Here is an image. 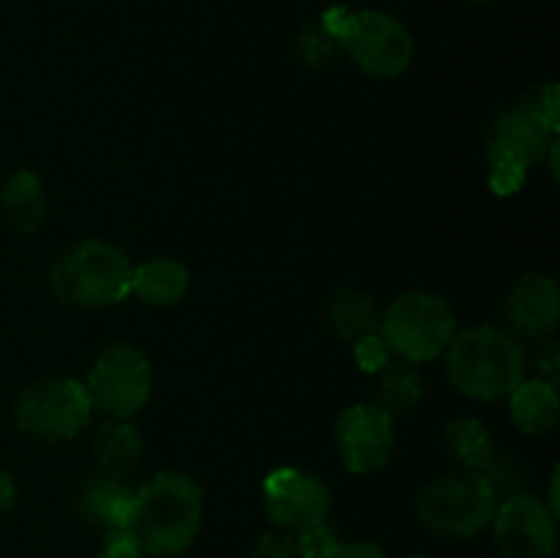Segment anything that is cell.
Returning <instances> with one entry per match:
<instances>
[{"label":"cell","instance_id":"6da1fadb","mask_svg":"<svg viewBox=\"0 0 560 558\" xmlns=\"http://www.w3.org/2000/svg\"><path fill=\"white\" fill-rule=\"evenodd\" d=\"M202 514V487L191 476L167 470L135 490L124 531L148 556H180L200 534Z\"/></svg>","mask_w":560,"mask_h":558},{"label":"cell","instance_id":"7a4b0ae2","mask_svg":"<svg viewBox=\"0 0 560 558\" xmlns=\"http://www.w3.org/2000/svg\"><path fill=\"white\" fill-rule=\"evenodd\" d=\"M525 348L506 328L481 326L463 328L454 334L446 348V375L459 394L479 403H492L512 394L528 375Z\"/></svg>","mask_w":560,"mask_h":558},{"label":"cell","instance_id":"3957f363","mask_svg":"<svg viewBox=\"0 0 560 558\" xmlns=\"http://www.w3.org/2000/svg\"><path fill=\"white\" fill-rule=\"evenodd\" d=\"M320 25L337 38L339 49L364 74L392 80L405 74L413 63V33L402 20L386 11H350L345 5H334L323 14Z\"/></svg>","mask_w":560,"mask_h":558},{"label":"cell","instance_id":"277c9868","mask_svg":"<svg viewBox=\"0 0 560 558\" xmlns=\"http://www.w3.org/2000/svg\"><path fill=\"white\" fill-rule=\"evenodd\" d=\"M131 268L120 246L88 239L69 246L49 268V288L58 301L80 310H102L131 295Z\"/></svg>","mask_w":560,"mask_h":558},{"label":"cell","instance_id":"5b68a950","mask_svg":"<svg viewBox=\"0 0 560 558\" xmlns=\"http://www.w3.org/2000/svg\"><path fill=\"white\" fill-rule=\"evenodd\" d=\"M457 332L452 304L427 290H408L397 295L381 315L377 328L392 356L410 364H427L446 353Z\"/></svg>","mask_w":560,"mask_h":558},{"label":"cell","instance_id":"8992f818","mask_svg":"<svg viewBox=\"0 0 560 558\" xmlns=\"http://www.w3.org/2000/svg\"><path fill=\"white\" fill-rule=\"evenodd\" d=\"M498 496L479 470H454L421 487L416 514L432 534L448 539H470L490 528Z\"/></svg>","mask_w":560,"mask_h":558},{"label":"cell","instance_id":"52a82bcc","mask_svg":"<svg viewBox=\"0 0 560 558\" xmlns=\"http://www.w3.org/2000/svg\"><path fill=\"white\" fill-rule=\"evenodd\" d=\"M91 394L74 377H44L22 388L14 408L20 432L44 443H63L80 435L93 416Z\"/></svg>","mask_w":560,"mask_h":558},{"label":"cell","instance_id":"ba28073f","mask_svg":"<svg viewBox=\"0 0 560 558\" xmlns=\"http://www.w3.org/2000/svg\"><path fill=\"white\" fill-rule=\"evenodd\" d=\"M556 142L558 131L536 118L525 104L501 113V118L492 124L485 146L487 162L492 170V189L498 195H514L523 186L528 170L545 162Z\"/></svg>","mask_w":560,"mask_h":558},{"label":"cell","instance_id":"9c48e42d","mask_svg":"<svg viewBox=\"0 0 560 558\" xmlns=\"http://www.w3.org/2000/svg\"><path fill=\"white\" fill-rule=\"evenodd\" d=\"M85 388L107 419H135L153 392L151 361L137 345L113 342L93 361Z\"/></svg>","mask_w":560,"mask_h":558},{"label":"cell","instance_id":"30bf717a","mask_svg":"<svg viewBox=\"0 0 560 558\" xmlns=\"http://www.w3.org/2000/svg\"><path fill=\"white\" fill-rule=\"evenodd\" d=\"M262 507L279 531L299 534L310 525L328 520L334 492L320 476L284 465L262 479Z\"/></svg>","mask_w":560,"mask_h":558},{"label":"cell","instance_id":"8fae6325","mask_svg":"<svg viewBox=\"0 0 560 558\" xmlns=\"http://www.w3.org/2000/svg\"><path fill=\"white\" fill-rule=\"evenodd\" d=\"M337 452L350 474L370 476L386 468L397 449V427L394 416L375 403H355L339 414Z\"/></svg>","mask_w":560,"mask_h":558},{"label":"cell","instance_id":"7c38bea8","mask_svg":"<svg viewBox=\"0 0 560 558\" xmlns=\"http://www.w3.org/2000/svg\"><path fill=\"white\" fill-rule=\"evenodd\" d=\"M490 525L506 558H552L556 553L558 520L541 498L528 492L501 498Z\"/></svg>","mask_w":560,"mask_h":558},{"label":"cell","instance_id":"4fadbf2b","mask_svg":"<svg viewBox=\"0 0 560 558\" xmlns=\"http://www.w3.org/2000/svg\"><path fill=\"white\" fill-rule=\"evenodd\" d=\"M506 332L517 339H547L556 334L560 321V293L550 274H525L509 290L503 301Z\"/></svg>","mask_w":560,"mask_h":558},{"label":"cell","instance_id":"5bb4252c","mask_svg":"<svg viewBox=\"0 0 560 558\" xmlns=\"http://www.w3.org/2000/svg\"><path fill=\"white\" fill-rule=\"evenodd\" d=\"M131 498H135V490L124 479L98 474L82 481L77 490V512L85 523L96 525L104 534H113V531L126 528Z\"/></svg>","mask_w":560,"mask_h":558},{"label":"cell","instance_id":"9a60e30c","mask_svg":"<svg viewBox=\"0 0 560 558\" xmlns=\"http://www.w3.org/2000/svg\"><path fill=\"white\" fill-rule=\"evenodd\" d=\"M509 416L514 427L525 435H550L560 419L558 386L539 381V377H523L517 388L509 394Z\"/></svg>","mask_w":560,"mask_h":558},{"label":"cell","instance_id":"2e32d148","mask_svg":"<svg viewBox=\"0 0 560 558\" xmlns=\"http://www.w3.org/2000/svg\"><path fill=\"white\" fill-rule=\"evenodd\" d=\"M191 288V271L175 257H153L131 268V295L151 306H175Z\"/></svg>","mask_w":560,"mask_h":558},{"label":"cell","instance_id":"e0dca14e","mask_svg":"<svg viewBox=\"0 0 560 558\" xmlns=\"http://www.w3.org/2000/svg\"><path fill=\"white\" fill-rule=\"evenodd\" d=\"M0 208L11 230L22 235L36 233L47 217V195H44L42 178L33 170L11 173L0 189Z\"/></svg>","mask_w":560,"mask_h":558},{"label":"cell","instance_id":"ac0fdd59","mask_svg":"<svg viewBox=\"0 0 560 558\" xmlns=\"http://www.w3.org/2000/svg\"><path fill=\"white\" fill-rule=\"evenodd\" d=\"M93 449H96V465L104 476L126 479L140 465L145 441L131 419H107V425L98 430Z\"/></svg>","mask_w":560,"mask_h":558},{"label":"cell","instance_id":"d6986e66","mask_svg":"<svg viewBox=\"0 0 560 558\" xmlns=\"http://www.w3.org/2000/svg\"><path fill=\"white\" fill-rule=\"evenodd\" d=\"M328 323L339 339L355 342L381 328V306L370 293L342 288L328 301Z\"/></svg>","mask_w":560,"mask_h":558},{"label":"cell","instance_id":"ffe728a7","mask_svg":"<svg viewBox=\"0 0 560 558\" xmlns=\"http://www.w3.org/2000/svg\"><path fill=\"white\" fill-rule=\"evenodd\" d=\"M443 446H446L448 457L459 465V470H479V474L495 454V441H492L490 430L485 421L474 419V416H459V419L448 421L443 430Z\"/></svg>","mask_w":560,"mask_h":558},{"label":"cell","instance_id":"44dd1931","mask_svg":"<svg viewBox=\"0 0 560 558\" xmlns=\"http://www.w3.org/2000/svg\"><path fill=\"white\" fill-rule=\"evenodd\" d=\"M424 392L427 383L419 364H410V361H388V364L377 372L375 405H381L386 414H410V410L421 403Z\"/></svg>","mask_w":560,"mask_h":558},{"label":"cell","instance_id":"7402d4cb","mask_svg":"<svg viewBox=\"0 0 560 558\" xmlns=\"http://www.w3.org/2000/svg\"><path fill=\"white\" fill-rule=\"evenodd\" d=\"M339 53V44L326 27L317 22V25H306L304 31L295 36V58H299L301 66L317 71L326 69V66L334 63Z\"/></svg>","mask_w":560,"mask_h":558},{"label":"cell","instance_id":"603a6c76","mask_svg":"<svg viewBox=\"0 0 560 558\" xmlns=\"http://www.w3.org/2000/svg\"><path fill=\"white\" fill-rule=\"evenodd\" d=\"M293 539H295V550H299V558H323L334 545H337L339 536L337 531L328 525V520H323V523H315L310 525V528L293 534Z\"/></svg>","mask_w":560,"mask_h":558},{"label":"cell","instance_id":"cb8c5ba5","mask_svg":"<svg viewBox=\"0 0 560 558\" xmlns=\"http://www.w3.org/2000/svg\"><path fill=\"white\" fill-rule=\"evenodd\" d=\"M525 370H534V377L539 381L552 383L558 386V377H560V348L552 337L539 339L534 348V353L525 356Z\"/></svg>","mask_w":560,"mask_h":558},{"label":"cell","instance_id":"d4e9b609","mask_svg":"<svg viewBox=\"0 0 560 558\" xmlns=\"http://www.w3.org/2000/svg\"><path fill=\"white\" fill-rule=\"evenodd\" d=\"M353 356H355V364H359L364 372H381L383 367L392 361V350L386 348V342H383V337L377 332L355 339Z\"/></svg>","mask_w":560,"mask_h":558},{"label":"cell","instance_id":"484cf974","mask_svg":"<svg viewBox=\"0 0 560 558\" xmlns=\"http://www.w3.org/2000/svg\"><path fill=\"white\" fill-rule=\"evenodd\" d=\"M252 558H299L293 534H288V531H279V528L266 531V534L255 542Z\"/></svg>","mask_w":560,"mask_h":558},{"label":"cell","instance_id":"4316f807","mask_svg":"<svg viewBox=\"0 0 560 558\" xmlns=\"http://www.w3.org/2000/svg\"><path fill=\"white\" fill-rule=\"evenodd\" d=\"M96 558H148V553L126 531H113V534H107Z\"/></svg>","mask_w":560,"mask_h":558},{"label":"cell","instance_id":"83f0119b","mask_svg":"<svg viewBox=\"0 0 560 558\" xmlns=\"http://www.w3.org/2000/svg\"><path fill=\"white\" fill-rule=\"evenodd\" d=\"M323 558H388L375 542H342L339 539Z\"/></svg>","mask_w":560,"mask_h":558},{"label":"cell","instance_id":"f1b7e54d","mask_svg":"<svg viewBox=\"0 0 560 558\" xmlns=\"http://www.w3.org/2000/svg\"><path fill=\"white\" fill-rule=\"evenodd\" d=\"M16 501V481L11 479L9 470L0 468V514L9 512Z\"/></svg>","mask_w":560,"mask_h":558},{"label":"cell","instance_id":"f546056e","mask_svg":"<svg viewBox=\"0 0 560 558\" xmlns=\"http://www.w3.org/2000/svg\"><path fill=\"white\" fill-rule=\"evenodd\" d=\"M468 3H474V5H487V3H492V0H468Z\"/></svg>","mask_w":560,"mask_h":558},{"label":"cell","instance_id":"4dcf8cb0","mask_svg":"<svg viewBox=\"0 0 560 558\" xmlns=\"http://www.w3.org/2000/svg\"><path fill=\"white\" fill-rule=\"evenodd\" d=\"M410 558H432V556H421V553H419V556H410Z\"/></svg>","mask_w":560,"mask_h":558},{"label":"cell","instance_id":"1f68e13d","mask_svg":"<svg viewBox=\"0 0 560 558\" xmlns=\"http://www.w3.org/2000/svg\"><path fill=\"white\" fill-rule=\"evenodd\" d=\"M167 558H184V556H167Z\"/></svg>","mask_w":560,"mask_h":558}]
</instances>
